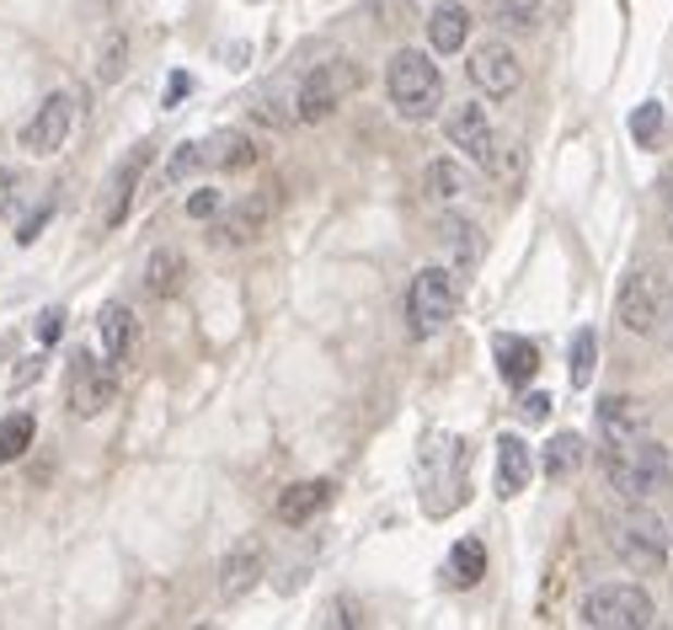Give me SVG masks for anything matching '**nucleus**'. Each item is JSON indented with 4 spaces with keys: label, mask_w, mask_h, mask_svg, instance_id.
Returning a JSON list of instances; mask_svg holds the SVG:
<instances>
[{
    "label": "nucleus",
    "mask_w": 673,
    "mask_h": 630,
    "mask_svg": "<svg viewBox=\"0 0 673 630\" xmlns=\"http://www.w3.org/2000/svg\"><path fill=\"white\" fill-rule=\"evenodd\" d=\"M599 470H605L610 492H620L625 503H647L673 481V454L663 443H652L647 433H636V439L610 443L599 454Z\"/></svg>",
    "instance_id": "1"
},
{
    "label": "nucleus",
    "mask_w": 673,
    "mask_h": 630,
    "mask_svg": "<svg viewBox=\"0 0 673 630\" xmlns=\"http://www.w3.org/2000/svg\"><path fill=\"white\" fill-rule=\"evenodd\" d=\"M385 91H390V108L407 124H428V118H438V108H444V75L417 49L390 54V64H385Z\"/></svg>",
    "instance_id": "2"
},
{
    "label": "nucleus",
    "mask_w": 673,
    "mask_h": 630,
    "mask_svg": "<svg viewBox=\"0 0 673 630\" xmlns=\"http://www.w3.org/2000/svg\"><path fill=\"white\" fill-rule=\"evenodd\" d=\"M359 80H364V70L353 60H321L310 64L306 75H300V86H295V102H289V118L295 124H326L353 91H359Z\"/></svg>",
    "instance_id": "3"
},
{
    "label": "nucleus",
    "mask_w": 673,
    "mask_h": 630,
    "mask_svg": "<svg viewBox=\"0 0 673 630\" xmlns=\"http://www.w3.org/2000/svg\"><path fill=\"white\" fill-rule=\"evenodd\" d=\"M577 620L594 630H647L658 620V604H652V593L636 588V582H599V588L583 593Z\"/></svg>",
    "instance_id": "4"
},
{
    "label": "nucleus",
    "mask_w": 673,
    "mask_h": 630,
    "mask_svg": "<svg viewBox=\"0 0 673 630\" xmlns=\"http://www.w3.org/2000/svg\"><path fill=\"white\" fill-rule=\"evenodd\" d=\"M610 551L620 556V567L652 577L669 567V524L652 507H631L610 524Z\"/></svg>",
    "instance_id": "5"
},
{
    "label": "nucleus",
    "mask_w": 673,
    "mask_h": 630,
    "mask_svg": "<svg viewBox=\"0 0 673 630\" xmlns=\"http://www.w3.org/2000/svg\"><path fill=\"white\" fill-rule=\"evenodd\" d=\"M454 315H460V278L444 273V267H423V273L412 278V289H407V320H412V331H417V337H433V331H444Z\"/></svg>",
    "instance_id": "6"
},
{
    "label": "nucleus",
    "mask_w": 673,
    "mask_h": 630,
    "mask_svg": "<svg viewBox=\"0 0 673 630\" xmlns=\"http://www.w3.org/2000/svg\"><path fill=\"white\" fill-rule=\"evenodd\" d=\"M465 476H471V443L444 439L438 449L423 454V507L433 518H444L449 507L465 497Z\"/></svg>",
    "instance_id": "7"
},
{
    "label": "nucleus",
    "mask_w": 673,
    "mask_h": 630,
    "mask_svg": "<svg viewBox=\"0 0 673 630\" xmlns=\"http://www.w3.org/2000/svg\"><path fill=\"white\" fill-rule=\"evenodd\" d=\"M113 395H119V364H108V358L80 348L70 358V390H64L70 417H102L113 406Z\"/></svg>",
    "instance_id": "8"
},
{
    "label": "nucleus",
    "mask_w": 673,
    "mask_h": 630,
    "mask_svg": "<svg viewBox=\"0 0 673 630\" xmlns=\"http://www.w3.org/2000/svg\"><path fill=\"white\" fill-rule=\"evenodd\" d=\"M278 203H284L278 182H267V188H251L246 198H236V203L220 214V225H214V241H220V247H246V241L267 236V225L278 219Z\"/></svg>",
    "instance_id": "9"
},
{
    "label": "nucleus",
    "mask_w": 673,
    "mask_h": 630,
    "mask_svg": "<svg viewBox=\"0 0 673 630\" xmlns=\"http://www.w3.org/2000/svg\"><path fill=\"white\" fill-rule=\"evenodd\" d=\"M444 128H449V144H460V155H471L482 172H497V177L508 172V166H502V150H497L502 139L491 134L482 102H460V108L444 118Z\"/></svg>",
    "instance_id": "10"
},
{
    "label": "nucleus",
    "mask_w": 673,
    "mask_h": 630,
    "mask_svg": "<svg viewBox=\"0 0 673 630\" xmlns=\"http://www.w3.org/2000/svg\"><path fill=\"white\" fill-rule=\"evenodd\" d=\"M669 311V294H663V278L652 273V267H636L625 284H620V326L625 331H636V337H647V331H658V315Z\"/></svg>",
    "instance_id": "11"
},
{
    "label": "nucleus",
    "mask_w": 673,
    "mask_h": 630,
    "mask_svg": "<svg viewBox=\"0 0 673 630\" xmlns=\"http://www.w3.org/2000/svg\"><path fill=\"white\" fill-rule=\"evenodd\" d=\"M150 161H155V144H134V150L119 161V172H113V177H108V188H102V214H97V225H102V230H119L123 219H128L134 192H139V182H145Z\"/></svg>",
    "instance_id": "12"
},
{
    "label": "nucleus",
    "mask_w": 673,
    "mask_h": 630,
    "mask_svg": "<svg viewBox=\"0 0 673 630\" xmlns=\"http://www.w3.org/2000/svg\"><path fill=\"white\" fill-rule=\"evenodd\" d=\"M70 124H75V97H70V91L43 97L38 113L22 128V150H27V155H60L64 139H70Z\"/></svg>",
    "instance_id": "13"
},
{
    "label": "nucleus",
    "mask_w": 673,
    "mask_h": 630,
    "mask_svg": "<svg viewBox=\"0 0 673 630\" xmlns=\"http://www.w3.org/2000/svg\"><path fill=\"white\" fill-rule=\"evenodd\" d=\"M471 80H476L482 97L508 102V97L524 86V64H519V54H513L508 43H482V49L471 54Z\"/></svg>",
    "instance_id": "14"
},
{
    "label": "nucleus",
    "mask_w": 673,
    "mask_h": 630,
    "mask_svg": "<svg viewBox=\"0 0 673 630\" xmlns=\"http://www.w3.org/2000/svg\"><path fill=\"white\" fill-rule=\"evenodd\" d=\"M262 567H267V551H262V540H236L230 551H225V562H220V598H246L257 582H262Z\"/></svg>",
    "instance_id": "15"
},
{
    "label": "nucleus",
    "mask_w": 673,
    "mask_h": 630,
    "mask_svg": "<svg viewBox=\"0 0 673 630\" xmlns=\"http://www.w3.org/2000/svg\"><path fill=\"white\" fill-rule=\"evenodd\" d=\"M594 423H599V439L605 443L636 439V433H647V401L641 395H605Z\"/></svg>",
    "instance_id": "16"
},
{
    "label": "nucleus",
    "mask_w": 673,
    "mask_h": 630,
    "mask_svg": "<svg viewBox=\"0 0 673 630\" xmlns=\"http://www.w3.org/2000/svg\"><path fill=\"white\" fill-rule=\"evenodd\" d=\"M97 331H102V358L108 364H128L134 358V342H139V326H134V311L128 305H102V315H97Z\"/></svg>",
    "instance_id": "17"
},
{
    "label": "nucleus",
    "mask_w": 673,
    "mask_h": 630,
    "mask_svg": "<svg viewBox=\"0 0 673 630\" xmlns=\"http://www.w3.org/2000/svg\"><path fill=\"white\" fill-rule=\"evenodd\" d=\"M332 503V481H295V487H284L278 492V503H273V513H278V524H289V529H300V524H310L321 507Z\"/></svg>",
    "instance_id": "18"
},
{
    "label": "nucleus",
    "mask_w": 673,
    "mask_h": 630,
    "mask_svg": "<svg viewBox=\"0 0 673 630\" xmlns=\"http://www.w3.org/2000/svg\"><path fill=\"white\" fill-rule=\"evenodd\" d=\"M529 476H535L529 443L519 439V433H502V439H497V492H502V497H519V492L529 487Z\"/></svg>",
    "instance_id": "19"
},
{
    "label": "nucleus",
    "mask_w": 673,
    "mask_h": 630,
    "mask_svg": "<svg viewBox=\"0 0 673 630\" xmlns=\"http://www.w3.org/2000/svg\"><path fill=\"white\" fill-rule=\"evenodd\" d=\"M491 348H497V375L508 379L513 390H524L529 379L540 375V348H535L529 337H508V331H502Z\"/></svg>",
    "instance_id": "20"
},
{
    "label": "nucleus",
    "mask_w": 673,
    "mask_h": 630,
    "mask_svg": "<svg viewBox=\"0 0 673 630\" xmlns=\"http://www.w3.org/2000/svg\"><path fill=\"white\" fill-rule=\"evenodd\" d=\"M465 38H471V11L460 5V0H444V5H433L428 11V43L438 54H460L465 49Z\"/></svg>",
    "instance_id": "21"
},
{
    "label": "nucleus",
    "mask_w": 673,
    "mask_h": 630,
    "mask_svg": "<svg viewBox=\"0 0 673 630\" xmlns=\"http://www.w3.org/2000/svg\"><path fill=\"white\" fill-rule=\"evenodd\" d=\"M187 284V256L177 247H155L150 262H145V294L150 300H172Z\"/></svg>",
    "instance_id": "22"
},
{
    "label": "nucleus",
    "mask_w": 673,
    "mask_h": 630,
    "mask_svg": "<svg viewBox=\"0 0 673 630\" xmlns=\"http://www.w3.org/2000/svg\"><path fill=\"white\" fill-rule=\"evenodd\" d=\"M203 150H209V172H246V166H257V144H251V134H241V128L209 134Z\"/></svg>",
    "instance_id": "23"
},
{
    "label": "nucleus",
    "mask_w": 673,
    "mask_h": 630,
    "mask_svg": "<svg viewBox=\"0 0 673 630\" xmlns=\"http://www.w3.org/2000/svg\"><path fill=\"white\" fill-rule=\"evenodd\" d=\"M583 459H588V443L577 439V433H556V439L546 443V454H540V465H546V476H551V481L577 476V470H583Z\"/></svg>",
    "instance_id": "24"
},
{
    "label": "nucleus",
    "mask_w": 673,
    "mask_h": 630,
    "mask_svg": "<svg viewBox=\"0 0 673 630\" xmlns=\"http://www.w3.org/2000/svg\"><path fill=\"white\" fill-rule=\"evenodd\" d=\"M203 172H209V150H203V139H183V144L172 150L166 172H161V188H183V182L203 177Z\"/></svg>",
    "instance_id": "25"
},
{
    "label": "nucleus",
    "mask_w": 673,
    "mask_h": 630,
    "mask_svg": "<svg viewBox=\"0 0 673 630\" xmlns=\"http://www.w3.org/2000/svg\"><path fill=\"white\" fill-rule=\"evenodd\" d=\"M438 241L460 256L465 267H476V262H482V236H476V225H471V219H460V214H444V219H438Z\"/></svg>",
    "instance_id": "26"
},
{
    "label": "nucleus",
    "mask_w": 673,
    "mask_h": 630,
    "mask_svg": "<svg viewBox=\"0 0 673 630\" xmlns=\"http://www.w3.org/2000/svg\"><path fill=\"white\" fill-rule=\"evenodd\" d=\"M482 577H487V545L482 540H460L449 551V582L454 588H476Z\"/></svg>",
    "instance_id": "27"
},
{
    "label": "nucleus",
    "mask_w": 673,
    "mask_h": 630,
    "mask_svg": "<svg viewBox=\"0 0 673 630\" xmlns=\"http://www.w3.org/2000/svg\"><path fill=\"white\" fill-rule=\"evenodd\" d=\"M594 369H599V331H594V326H577V331H572V385L588 390V385H594Z\"/></svg>",
    "instance_id": "28"
},
{
    "label": "nucleus",
    "mask_w": 673,
    "mask_h": 630,
    "mask_svg": "<svg viewBox=\"0 0 673 630\" xmlns=\"http://www.w3.org/2000/svg\"><path fill=\"white\" fill-rule=\"evenodd\" d=\"M33 433H38L33 412H11V417L0 423V465L22 459V454H27V443H33Z\"/></svg>",
    "instance_id": "29"
},
{
    "label": "nucleus",
    "mask_w": 673,
    "mask_h": 630,
    "mask_svg": "<svg viewBox=\"0 0 673 630\" xmlns=\"http://www.w3.org/2000/svg\"><path fill=\"white\" fill-rule=\"evenodd\" d=\"M428 192L433 198H465V166L460 161H449V155H433L428 161Z\"/></svg>",
    "instance_id": "30"
},
{
    "label": "nucleus",
    "mask_w": 673,
    "mask_h": 630,
    "mask_svg": "<svg viewBox=\"0 0 673 630\" xmlns=\"http://www.w3.org/2000/svg\"><path fill=\"white\" fill-rule=\"evenodd\" d=\"M123 64H128V38H123V27H113V33L102 38V54H97V80L113 86L123 75Z\"/></svg>",
    "instance_id": "31"
},
{
    "label": "nucleus",
    "mask_w": 673,
    "mask_h": 630,
    "mask_svg": "<svg viewBox=\"0 0 673 630\" xmlns=\"http://www.w3.org/2000/svg\"><path fill=\"white\" fill-rule=\"evenodd\" d=\"M658 134H663V102H641L631 113V139L636 144H658Z\"/></svg>",
    "instance_id": "32"
},
{
    "label": "nucleus",
    "mask_w": 673,
    "mask_h": 630,
    "mask_svg": "<svg viewBox=\"0 0 673 630\" xmlns=\"http://www.w3.org/2000/svg\"><path fill=\"white\" fill-rule=\"evenodd\" d=\"M535 16H540V5H529V0H497V11H491V22L497 27H535Z\"/></svg>",
    "instance_id": "33"
},
{
    "label": "nucleus",
    "mask_w": 673,
    "mask_h": 630,
    "mask_svg": "<svg viewBox=\"0 0 673 630\" xmlns=\"http://www.w3.org/2000/svg\"><path fill=\"white\" fill-rule=\"evenodd\" d=\"M33 331H38V348H54V342L64 337V311H60V305H49V311L38 315V326H33Z\"/></svg>",
    "instance_id": "34"
},
{
    "label": "nucleus",
    "mask_w": 673,
    "mask_h": 630,
    "mask_svg": "<svg viewBox=\"0 0 673 630\" xmlns=\"http://www.w3.org/2000/svg\"><path fill=\"white\" fill-rule=\"evenodd\" d=\"M369 5H374V16L385 27H407L412 22V0H369Z\"/></svg>",
    "instance_id": "35"
},
{
    "label": "nucleus",
    "mask_w": 673,
    "mask_h": 630,
    "mask_svg": "<svg viewBox=\"0 0 673 630\" xmlns=\"http://www.w3.org/2000/svg\"><path fill=\"white\" fill-rule=\"evenodd\" d=\"M519 412H524V423H546V417H551V395H546V390H524Z\"/></svg>",
    "instance_id": "36"
},
{
    "label": "nucleus",
    "mask_w": 673,
    "mask_h": 630,
    "mask_svg": "<svg viewBox=\"0 0 673 630\" xmlns=\"http://www.w3.org/2000/svg\"><path fill=\"white\" fill-rule=\"evenodd\" d=\"M187 214H192V219H214V214H220V192L198 188L192 198H187Z\"/></svg>",
    "instance_id": "37"
},
{
    "label": "nucleus",
    "mask_w": 673,
    "mask_h": 630,
    "mask_svg": "<svg viewBox=\"0 0 673 630\" xmlns=\"http://www.w3.org/2000/svg\"><path fill=\"white\" fill-rule=\"evenodd\" d=\"M43 225H49V203H43V209H38V214H27V219H22V230H16V241H22V247H33V241H38V230H43Z\"/></svg>",
    "instance_id": "38"
},
{
    "label": "nucleus",
    "mask_w": 673,
    "mask_h": 630,
    "mask_svg": "<svg viewBox=\"0 0 673 630\" xmlns=\"http://www.w3.org/2000/svg\"><path fill=\"white\" fill-rule=\"evenodd\" d=\"M187 91H192V75H187V70H172V80H166V108H177Z\"/></svg>",
    "instance_id": "39"
},
{
    "label": "nucleus",
    "mask_w": 673,
    "mask_h": 630,
    "mask_svg": "<svg viewBox=\"0 0 673 630\" xmlns=\"http://www.w3.org/2000/svg\"><path fill=\"white\" fill-rule=\"evenodd\" d=\"M38 375H43V358H27V364H22V369L11 375V385L22 390V385H33V379H38Z\"/></svg>",
    "instance_id": "40"
},
{
    "label": "nucleus",
    "mask_w": 673,
    "mask_h": 630,
    "mask_svg": "<svg viewBox=\"0 0 673 630\" xmlns=\"http://www.w3.org/2000/svg\"><path fill=\"white\" fill-rule=\"evenodd\" d=\"M11 188H16V172H5V166H0V203L11 198Z\"/></svg>",
    "instance_id": "41"
},
{
    "label": "nucleus",
    "mask_w": 673,
    "mask_h": 630,
    "mask_svg": "<svg viewBox=\"0 0 673 630\" xmlns=\"http://www.w3.org/2000/svg\"><path fill=\"white\" fill-rule=\"evenodd\" d=\"M529 5H540V0H529Z\"/></svg>",
    "instance_id": "42"
},
{
    "label": "nucleus",
    "mask_w": 673,
    "mask_h": 630,
    "mask_svg": "<svg viewBox=\"0 0 673 630\" xmlns=\"http://www.w3.org/2000/svg\"><path fill=\"white\" fill-rule=\"evenodd\" d=\"M251 5H257V0H251Z\"/></svg>",
    "instance_id": "43"
},
{
    "label": "nucleus",
    "mask_w": 673,
    "mask_h": 630,
    "mask_svg": "<svg viewBox=\"0 0 673 630\" xmlns=\"http://www.w3.org/2000/svg\"><path fill=\"white\" fill-rule=\"evenodd\" d=\"M669 230H673V225H669Z\"/></svg>",
    "instance_id": "44"
}]
</instances>
